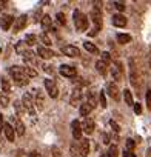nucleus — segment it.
Masks as SVG:
<instances>
[{
	"instance_id": "obj_1",
	"label": "nucleus",
	"mask_w": 151,
	"mask_h": 157,
	"mask_svg": "<svg viewBox=\"0 0 151 157\" xmlns=\"http://www.w3.org/2000/svg\"><path fill=\"white\" fill-rule=\"evenodd\" d=\"M10 74H11V77H13V80H14L19 86L28 85V77L22 72L20 66H11V68H10Z\"/></svg>"
},
{
	"instance_id": "obj_2",
	"label": "nucleus",
	"mask_w": 151,
	"mask_h": 157,
	"mask_svg": "<svg viewBox=\"0 0 151 157\" xmlns=\"http://www.w3.org/2000/svg\"><path fill=\"white\" fill-rule=\"evenodd\" d=\"M72 17H74V25L79 31H87L88 29V17L82 11H74Z\"/></svg>"
},
{
	"instance_id": "obj_3",
	"label": "nucleus",
	"mask_w": 151,
	"mask_h": 157,
	"mask_svg": "<svg viewBox=\"0 0 151 157\" xmlns=\"http://www.w3.org/2000/svg\"><path fill=\"white\" fill-rule=\"evenodd\" d=\"M91 20L94 23V29L91 31V36L96 34V31H99L102 28V13H100V6H94L91 10Z\"/></svg>"
},
{
	"instance_id": "obj_4",
	"label": "nucleus",
	"mask_w": 151,
	"mask_h": 157,
	"mask_svg": "<svg viewBox=\"0 0 151 157\" xmlns=\"http://www.w3.org/2000/svg\"><path fill=\"white\" fill-rule=\"evenodd\" d=\"M22 105H23V108H25V111L29 114V116H36V106H34V102H33V99H31V96L28 94V93H25L23 94V97H22Z\"/></svg>"
},
{
	"instance_id": "obj_5",
	"label": "nucleus",
	"mask_w": 151,
	"mask_h": 157,
	"mask_svg": "<svg viewBox=\"0 0 151 157\" xmlns=\"http://www.w3.org/2000/svg\"><path fill=\"white\" fill-rule=\"evenodd\" d=\"M45 88H46V93L49 94L51 99H57V96H59V88H57V85H56L54 80H51V78H46V80H45Z\"/></svg>"
},
{
	"instance_id": "obj_6",
	"label": "nucleus",
	"mask_w": 151,
	"mask_h": 157,
	"mask_svg": "<svg viewBox=\"0 0 151 157\" xmlns=\"http://www.w3.org/2000/svg\"><path fill=\"white\" fill-rule=\"evenodd\" d=\"M111 71V75H113V80H122V75H123V65L122 62H116L113 63V68L110 69Z\"/></svg>"
},
{
	"instance_id": "obj_7",
	"label": "nucleus",
	"mask_w": 151,
	"mask_h": 157,
	"mask_svg": "<svg viewBox=\"0 0 151 157\" xmlns=\"http://www.w3.org/2000/svg\"><path fill=\"white\" fill-rule=\"evenodd\" d=\"M71 129H72V137L76 139V140H80L82 139V125H80V122L79 120H72L71 122Z\"/></svg>"
},
{
	"instance_id": "obj_8",
	"label": "nucleus",
	"mask_w": 151,
	"mask_h": 157,
	"mask_svg": "<svg viewBox=\"0 0 151 157\" xmlns=\"http://www.w3.org/2000/svg\"><path fill=\"white\" fill-rule=\"evenodd\" d=\"M62 52L68 57H79L80 56V51L77 46H72V45H65L62 46Z\"/></svg>"
},
{
	"instance_id": "obj_9",
	"label": "nucleus",
	"mask_w": 151,
	"mask_h": 157,
	"mask_svg": "<svg viewBox=\"0 0 151 157\" xmlns=\"http://www.w3.org/2000/svg\"><path fill=\"white\" fill-rule=\"evenodd\" d=\"M94 129H96L94 120H93L91 117H87V119L83 120V123H82V131H83V132H87V134L90 136V134H93V132H94Z\"/></svg>"
},
{
	"instance_id": "obj_10",
	"label": "nucleus",
	"mask_w": 151,
	"mask_h": 157,
	"mask_svg": "<svg viewBox=\"0 0 151 157\" xmlns=\"http://www.w3.org/2000/svg\"><path fill=\"white\" fill-rule=\"evenodd\" d=\"M37 56H39L40 59H43V60H48V59L54 57L56 54H54V51H51V49L46 48V46H39V48H37Z\"/></svg>"
},
{
	"instance_id": "obj_11",
	"label": "nucleus",
	"mask_w": 151,
	"mask_h": 157,
	"mask_svg": "<svg viewBox=\"0 0 151 157\" xmlns=\"http://www.w3.org/2000/svg\"><path fill=\"white\" fill-rule=\"evenodd\" d=\"M59 71H60V74L65 75V77H74L76 74H77V69H76L74 66H71V65H62Z\"/></svg>"
},
{
	"instance_id": "obj_12",
	"label": "nucleus",
	"mask_w": 151,
	"mask_h": 157,
	"mask_svg": "<svg viewBox=\"0 0 151 157\" xmlns=\"http://www.w3.org/2000/svg\"><path fill=\"white\" fill-rule=\"evenodd\" d=\"M106 91H108V94H110V97H113L116 102L120 99V94H119V88H117V85L116 83H113V82H110L108 85H106Z\"/></svg>"
},
{
	"instance_id": "obj_13",
	"label": "nucleus",
	"mask_w": 151,
	"mask_h": 157,
	"mask_svg": "<svg viewBox=\"0 0 151 157\" xmlns=\"http://www.w3.org/2000/svg\"><path fill=\"white\" fill-rule=\"evenodd\" d=\"M13 23H14V17H11V16H2L0 17V28L3 31H8Z\"/></svg>"
},
{
	"instance_id": "obj_14",
	"label": "nucleus",
	"mask_w": 151,
	"mask_h": 157,
	"mask_svg": "<svg viewBox=\"0 0 151 157\" xmlns=\"http://www.w3.org/2000/svg\"><path fill=\"white\" fill-rule=\"evenodd\" d=\"M26 23H28V17H26V16H20L19 19H16L14 33H19V31H22L23 28H26Z\"/></svg>"
},
{
	"instance_id": "obj_15",
	"label": "nucleus",
	"mask_w": 151,
	"mask_h": 157,
	"mask_svg": "<svg viewBox=\"0 0 151 157\" xmlns=\"http://www.w3.org/2000/svg\"><path fill=\"white\" fill-rule=\"evenodd\" d=\"M79 149H80V155L82 157H88V154H90V142H88V139H82L80 140Z\"/></svg>"
},
{
	"instance_id": "obj_16",
	"label": "nucleus",
	"mask_w": 151,
	"mask_h": 157,
	"mask_svg": "<svg viewBox=\"0 0 151 157\" xmlns=\"http://www.w3.org/2000/svg\"><path fill=\"white\" fill-rule=\"evenodd\" d=\"M25 125H23V122L19 119V117H16L14 119V131H16V134L17 136H25Z\"/></svg>"
},
{
	"instance_id": "obj_17",
	"label": "nucleus",
	"mask_w": 151,
	"mask_h": 157,
	"mask_svg": "<svg viewBox=\"0 0 151 157\" xmlns=\"http://www.w3.org/2000/svg\"><path fill=\"white\" fill-rule=\"evenodd\" d=\"M34 106H36L39 111H42V109L45 108V99H43V94L40 93V90L36 91V102H34Z\"/></svg>"
},
{
	"instance_id": "obj_18",
	"label": "nucleus",
	"mask_w": 151,
	"mask_h": 157,
	"mask_svg": "<svg viewBox=\"0 0 151 157\" xmlns=\"http://www.w3.org/2000/svg\"><path fill=\"white\" fill-rule=\"evenodd\" d=\"M3 132H5V136H6V139H8L10 142H14L16 131H14V128H13L10 123H5V126H3Z\"/></svg>"
},
{
	"instance_id": "obj_19",
	"label": "nucleus",
	"mask_w": 151,
	"mask_h": 157,
	"mask_svg": "<svg viewBox=\"0 0 151 157\" xmlns=\"http://www.w3.org/2000/svg\"><path fill=\"white\" fill-rule=\"evenodd\" d=\"M111 20H113V25H114V26H119V28H122V26L126 25V19H125V16H122V14L113 16Z\"/></svg>"
},
{
	"instance_id": "obj_20",
	"label": "nucleus",
	"mask_w": 151,
	"mask_h": 157,
	"mask_svg": "<svg viewBox=\"0 0 151 157\" xmlns=\"http://www.w3.org/2000/svg\"><path fill=\"white\" fill-rule=\"evenodd\" d=\"M93 109H94V105H91L90 102H83V103L80 105V114H82L83 117H88Z\"/></svg>"
},
{
	"instance_id": "obj_21",
	"label": "nucleus",
	"mask_w": 151,
	"mask_h": 157,
	"mask_svg": "<svg viewBox=\"0 0 151 157\" xmlns=\"http://www.w3.org/2000/svg\"><path fill=\"white\" fill-rule=\"evenodd\" d=\"M80 100H82V93H80L79 90H76V91L72 93V96H71L69 102H71V105H72V106H76V105H79V103H80Z\"/></svg>"
},
{
	"instance_id": "obj_22",
	"label": "nucleus",
	"mask_w": 151,
	"mask_h": 157,
	"mask_svg": "<svg viewBox=\"0 0 151 157\" xmlns=\"http://www.w3.org/2000/svg\"><path fill=\"white\" fill-rule=\"evenodd\" d=\"M123 99H125V103L128 106H134V100H133V94L130 90H125L123 91Z\"/></svg>"
},
{
	"instance_id": "obj_23",
	"label": "nucleus",
	"mask_w": 151,
	"mask_h": 157,
	"mask_svg": "<svg viewBox=\"0 0 151 157\" xmlns=\"http://www.w3.org/2000/svg\"><path fill=\"white\" fill-rule=\"evenodd\" d=\"M0 85H2V91H3L5 94L11 91V83H10V80H8L6 77H2V80H0Z\"/></svg>"
},
{
	"instance_id": "obj_24",
	"label": "nucleus",
	"mask_w": 151,
	"mask_h": 157,
	"mask_svg": "<svg viewBox=\"0 0 151 157\" xmlns=\"http://www.w3.org/2000/svg\"><path fill=\"white\" fill-rule=\"evenodd\" d=\"M20 69H22V72H23L26 77H36V75H37V71L33 69V68H29V66H20Z\"/></svg>"
},
{
	"instance_id": "obj_25",
	"label": "nucleus",
	"mask_w": 151,
	"mask_h": 157,
	"mask_svg": "<svg viewBox=\"0 0 151 157\" xmlns=\"http://www.w3.org/2000/svg\"><path fill=\"white\" fill-rule=\"evenodd\" d=\"M69 154H71V157H82L80 155V149H79V146L76 145V143H71L69 145Z\"/></svg>"
},
{
	"instance_id": "obj_26",
	"label": "nucleus",
	"mask_w": 151,
	"mask_h": 157,
	"mask_svg": "<svg viewBox=\"0 0 151 157\" xmlns=\"http://www.w3.org/2000/svg\"><path fill=\"white\" fill-rule=\"evenodd\" d=\"M51 23H52V22H51V17H49V16H43V17H42V28L45 29V33L51 28Z\"/></svg>"
},
{
	"instance_id": "obj_27",
	"label": "nucleus",
	"mask_w": 151,
	"mask_h": 157,
	"mask_svg": "<svg viewBox=\"0 0 151 157\" xmlns=\"http://www.w3.org/2000/svg\"><path fill=\"white\" fill-rule=\"evenodd\" d=\"M117 42H119L120 45H126V43L131 42V36H130V34H119V36H117Z\"/></svg>"
},
{
	"instance_id": "obj_28",
	"label": "nucleus",
	"mask_w": 151,
	"mask_h": 157,
	"mask_svg": "<svg viewBox=\"0 0 151 157\" xmlns=\"http://www.w3.org/2000/svg\"><path fill=\"white\" fill-rule=\"evenodd\" d=\"M23 59H25V62H29V63H36V62H37L33 51H25V52H23Z\"/></svg>"
},
{
	"instance_id": "obj_29",
	"label": "nucleus",
	"mask_w": 151,
	"mask_h": 157,
	"mask_svg": "<svg viewBox=\"0 0 151 157\" xmlns=\"http://www.w3.org/2000/svg\"><path fill=\"white\" fill-rule=\"evenodd\" d=\"M83 48H85V49H87L88 52H91V54H97V52H99L97 46H96V45H93V43H90V42L83 43Z\"/></svg>"
},
{
	"instance_id": "obj_30",
	"label": "nucleus",
	"mask_w": 151,
	"mask_h": 157,
	"mask_svg": "<svg viewBox=\"0 0 151 157\" xmlns=\"http://www.w3.org/2000/svg\"><path fill=\"white\" fill-rule=\"evenodd\" d=\"M96 68H97V71H99L102 75H105V74H106V68H108V65L103 63L102 60H99V62L96 63Z\"/></svg>"
},
{
	"instance_id": "obj_31",
	"label": "nucleus",
	"mask_w": 151,
	"mask_h": 157,
	"mask_svg": "<svg viewBox=\"0 0 151 157\" xmlns=\"http://www.w3.org/2000/svg\"><path fill=\"white\" fill-rule=\"evenodd\" d=\"M106 155H108V157H119V149H117V146H116V145H111L110 149H108V152H106Z\"/></svg>"
},
{
	"instance_id": "obj_32",
	"label": "nucleus",
	"mask_w": 151,
	"mask_h": 157,
	"mask_svg": "<svg viewBox=\"0 0 151 157\" xmlns=\"http://www.w3.org/2000/svg\"><path fill=\"white\" fill-rule=\"evenodd\" d=\"M36 42H37V37H36L34 34H28V36H26V39H25V43H26L28 46L36 45Z\"/></svg>"
},
{
	"instance_id": "obj_33",
	"label": "nucleus",
	"mask_w": 151,
	"mask_h": 157,
	"mask_svg": "<svg viewBox=\"0 0 151 157\" xmlns=\"http://www.w3.org/2000/svg\"><path fill=\"white\" fill-rule=\"evenodd\" d=\"M39 39L42 40V43H43L45 46H49V45H51V37H49V36H48L46 33H42Z\"/></svg>"
},
{
	"instance_id": "obj_34",
	"label": "nucleus",
	"mask_w": 151,
	"mask_h": 157,
	"mask_svg": "<svg viewBox=\"0 0 151 157\" xmlns=\"http://www.w3.org/2000/svg\"><path fill=\"white\" fill-rule=\"evenodd\" d=\"M100 60H102L103 63H106V65H108V63H111V54H110V52H106V51H105V52H102V54H100Z\"/></svg>"
},
{
	"instance_id": "obj_35",
	"label": "nucleus",
	"mask_w": 151,
	"mask_h": 157,
	"mask_svg": "<svg viewBox=\"0 0 151 157\" xmlns=\"http://www.w3.org/2000/svg\"><path fill=\"white\" fill-rule=\"evenodd\" d=\"M10 103V99L6 94H0V105H2V108H6Z\"/></svg>"
},
{
	"instance_id": "obj_36",
	"label": "nucleus",
	"mask_w": 151,
	"mask_h": 157,
	"mask_svg": "<svg viewBox=\"0 0 151 157\" xmlns=\"http://www.w3.org/2000/svg\"><path fill=\"white\" fill-rule=\"evenodd\" d=\"M134 146H136V143H134L133 139H128V140L125 142V151H133Z\"/></svg>"
},
{
	"instance_id": "obj_37",
	"label": "nucleus",
	"mask_w": 151,
	"mask_h": 157,
	"mask_svg": "<svg viewBox=\"0 0 151 157\" xmlns=\"http://www.w3.org/2000/svg\"><path fill=\"white\" fill-rule=\"evenodd\" d=\"M14 108H16V111H17V114H19V116H20V114H23V111H25V108H23L22 102H14Z\"/></svg>"
},
{
	"instance_id": "obj_38",
	"label": "nucleus",
	"mask_w": 151,
	"mask_h": 157,
	"mask_svg": "<svg viewBox=\"0 0 151 157\" xmlns=\"http://www.w3.org/2000/svg\"><path fill=\"white\" fill-rule=\"evenodd\" d=\"M113 6H114L117 11H125V8H126L123 2H113Z\"/></svg>"
},
{
	"instance_id": "obj_39",
	"label": "nucleus",
	"mask_w": 151,
	"mask_h": 157,
	"mask_svg": "<svg viewBox=\"0 0 151 157\" xmlns=\"http://www.w3.org/2000/svg\"><path fill=\"white\" fill-rule=\"evenodd\" d=\"M99 102H100L102 108H106V99H105V93L103 91H100V94H99Z\"/></svg>"
},
{
	"instance_id": "obj_40",
	"label": "nucleus",
	"mask_w": 151,
	"mask_h": 157,
	"mask_svg": "<svg viewBox=\"0 0 151 157\" xmlns=\"http://www.w3.org/2000/svg\"><path fill=\"white\" fill-rule=\"evenodd\" d=\"M56 19H57V22H59L60 25H65V23H66L65 14H62V13H57V14H56Z\"/></svg>"
},
{
	"instance_id": "obj_41",
	"label": "nucleus",
	"mask_w": 151,
	"mask_h": 157,
	"mask_svg": "<svg viewBox=\"0 0 151 157\" xmlns=\"http://www.w3.org/2000/svg\"><path fill=\"white\" fill-rule=\"evenodd\" d=\"M23 46H26V43L25 42H19L17 46H16V52L17 54H23Z\"/></svg>"
},
{
	"instance_id": "obj_42",
	"label": "nucleus",
	"mask_w": 151,
	"mask_h": 157,
	"mask_svg": "<svg viewBox=\"0 0 151 157\" xmlns=\"http://www.w3.org/2000/svg\"><path fill=\"white\" fill-rule=\"evenodd\" d=\"M134 113H136V114H140V113H142V106H140L139 103H134Z\"/></svg>"
},
{
	"instance_id": "obj_43",
	"label": "nucleus",
	"mask_w": 151,
	"mask_h": 157,
	"mask_svg": "<svg viewBox=\"0 0 151 157\" xmlns=\"http://www.w3.org/2000/svg\"><path fill=\"white\" fill-rule=\"evenodd\" d=\"M110 125H111V128L116 131V132H119V125L116 123V122H113V120H110Z\"/></svg>"
},
{
	"instance_id": "obj_44",
	"label": "nucleus",
	"mask_w": 151,
	"mask_h": 157,
	"mask_svg": "<svg viewBox=\"0 0 151 157\" xmlns=\"http://www.w3.org/2000/svg\"><path fill=\"white\" fill-rule=\"evenodd\" d=\"M123 157H136V154L133 151H123Z\"/></svg>"
},
{
	"instance_id": "obj_45",
	"label": "nucleus",
	"mask_w": 151,
	"mask_h": 157,
	"mask_svg": "<svg viewBox=\"0 0 151 157\" xmlns=\"http://www.w3.org/2000/svg\"><path fill=\"white\" fill-rule=\"evenodd\" d=\"M146 102H148V108H151V91H148L146 94Z\"/></svg>"
},
{
	"instance_id": "obj_46",
	"label": "nucleus",
	"mask_w": 151,
	"mask_h": 157,
	"mask_svg": "<svg viewBox=\"0 0 151 157\" xmlns=\"http://www.w3.org/2000/svg\"><path fill=\"white\" fill-rule=\"evenodd\" d=\"M3 126H5V122H3V117L0 116V134H2V131H3Z\"/></svg>"
},
{
	"instance_id": "obj_47",
	"label": "nucleus",
	"mask_w": 151,
	"mask_h": 157,
	"mask_svg": "<svg viewBox=\"0 0 151 157\" xmlns=\"http://www.w3.org/2000/svg\"><path fill=\"white\" fill-rule=\"evenodd\" d=\"M103 143H105V145L110 143V137H108V134H103Z\"/></svg>"
},
{
	"instance_id": "obj_48",
	"label": "nucleus",
	"mask_w": 151,
	"mask_h": 157,
	"mask_svg": "<svg viewBox=\"0 0 151 157\" xmlns=\"http://www.w3.org/2000/svg\"><path fill=\"white\" fill-rule=\"evenodd\" d=\"M45 71H46V72H51V74H52V71H54V69H52V66H48V65H46V66H45Z\"/></svg>"
},
{
	"instance_id": "obj_49",
	"label": "nucleus",
	"mask_w": 151,
	"mask_h": 157,
	"mask_svg": "<svg viewBox=\"0 0 151 157\" xmlns=\"http://www.w3.org/2000/svg\"><path fill=\"white\" fill-rule=\"evenodd\" d=\"M102 157H108V155H106V154H102Z\"/></svg>"
}]
</instances>
